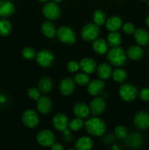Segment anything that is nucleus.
Segmentation results:
<instances>
[{
	"mask_svg": "<svg viewBox=\"0 0 149 150\" xmlns=\"http://www.w3.org/2000/svg\"><path fill=\"white\" fill-rule=\"evenodd\" d=\"M85 129L91 136L99 137L106 132L107 126L105 122L97 116H93L85 122Z\"/></svg>",
	"mask_w": 149,
	"mask_h": 150,
	"instance_id": "1",
	"label": "nucleus"
},
{
	"mask_svg": "<svg viewBox=\"0 0 149 150\" xmlns=\"http://www.w3.org/2000/svg\"><path fill=\"white\" fill-rule=\"evenodd\" d=\"M127 55L123 48L114 47L108 51L107 59L109 63L115 67H122L127 62Z\"/></svg>",
	"mask_w": 149,
	"mask_h": 150,
	"instance_id": "2",
	"label": "nucleus"
},
{
	"mask_svg": "<svg viewBox=\"0 0 149 150\" xmlns=\"http://www.w3.org/2000/svg\"><path fill=\"white\" fill-rule=\"evenodd\" d=\"M118 95L123 101L129 103L136 99L138 95V91L131 83H124L119 87Z\"/></svg>",
	"mask_w": 149,
	"mask_h": 150,
	"instance_id": "3",
	"label": "nucleus"
},
{
	"mask_svg": "<svg viewBox=\"0 0 149 150\" xmlns=\"http://www.w3.org/2000/svg\"><path fill=\"white\" fill-rule=\"evenodd\" d=\"M56 37L58 40L66 45H71L76 41V35L74 31L69 26H61L57 29Z\"/></svg>",
	"mask_w": 149,
	"mask_h": 150,
	"instance_id": "4",
	"label": "nucleus"
},
{
	"mask_svg": "<svg viewBox=\"0 0 149 150\" xmlns=\"http://www.w3.org/2000/svg\"><path fill=\"white\" fill-rule=\"evenodd\" d=\"M100 34V29L94 23H89L85 25L81 30L82 39L86 42H92L98 38Z\"/></svg>",
	"mask_w": 149,
	"mask_h": 150,
	"instance_id": "5",
	"label": "nucleus"
},
{
	"mask_svg": "<svg viewBox=\"0 0 149 150\" xmlns=\"http://www.w3.org/2000/svg\"><path fill=\"white\" fill-rule=\"evenodd\" d=\"M42 14L49 21L57 20L61 16V10L58 4L54 1L48 2L43 6Z\"/></svg>",
	"mask_w": 149,
	"mask_h": 150,
	"instance_id": "6",
	"label": "nucleus"
},
{
	"mask_svg": "<svg viewBox=\"0 0 149 150\" xmlns=\"http://www.w3.org/2000/svg\"><path fill=\"white\" fill-rule=\"evenodd\" d=\"M36 62L39 66L43 68H49L53 64L54 56L48 50H42L37 54Z\"/></svg>",
	"mask_w": 149,
	"mask_h": 150,
	"instance_id": "7",
	"label": "nucleus"
},
{
	"mask_svg": "<svg viewBox=\"0 0 149 150\" xmlns=\"http://www.w3.org/2000/svg\"><path fill=\"white\" fill-rule=\"evenodd\" d=\"M37 142L40 146L44 147H51L56 142V136L49 130H42L37 135Z\"/></svg>",
	"mask_w": 149,
	"mask_h": 150,
	"instance_id": "8",
	"label": "nucleus"
},
{
	"mask_svg": "<svg viewBox=\"0 0 149 150\" xmlns=\"http://www.w3.org/2000/svg\"><path fill=\"white\" fill-rule=\"evenodd\" d=\"M39 117L37 113L32 109L26 110L22 114V122L28 128H34L39 125Z\"/></svg>",
	"mask_w": 149,
	"mask_h": 150,
	"instance_id": "9",
	"label": "nucleus"
},
{
	"mask_svg": "<svg viewBox=\"0 0 149 150\" xmlns=\"http://www.w3.org/2000/svg\"><path fill=\"white\" fill-rule=\"evenodd\" d=\"M89 109H90L91 114L93 116H97L103 114L106 109V103L104 98L101 97L96 96L89 104Z\"/></svg>",
	"mask_w": 149,
	"mask_h": 150,
	"instance_id": "10",
	"label": "nucleus"
},
{
	"mask_svg": "<svg viewBox=\"0 0 149 150\" xmlns=\"http://www.w3.org/2000/svg\"><path fill=\"white\" fill-rule=\"evenodd\" d=\"M52 124L54 128L59 132H63L68 128L69 120L67 115L63 113H58L53 117Z\"/></svg>",
	"mask_w": 149,
	"mask_h": 150,
	"instance_id": "11",
	"label": "nucleus"
},
{
	"mask_svg": "<svg viewBox=\"0 0 149 150\" xmlns=\"http://www.w3.org/2000/svg\"><path fill=\"white\" fill-rule=\"evenodd\" d=\"M75 82L71 78H65L59 83V92L64 96H70L75 89Z\"/></svg>",
	"mask_w": 149,
	"mask_h": 150,
	"instance_id": "12",
	"label": "nucleus"
},
{
	"mask_svg": "<svg viewBox=\"0 0 149 150\" xmlns=\"http://www.w3.org/2000/svg\"><path fill=\"white\" fill-rule=\"evenodd\" d=\"M105 83L102 79H95L89 82L87 86V90L91 96H98L105 90Z\"/></svg>",
	"mask_w": 149,
	"mask_h": 150,
	"instance_id": "13",
	"label": "nucleus"
},
{
	"mask_svg": "<svg viewBox=\"0 0 149 150\" xmlns=\"http://www.w3.org/2000/svg\"><path fill=\"white\" fill-rule=\"evenodd\" d=\"M53 108V102L48 97L40 96L37 100V109L42 114H48Z\"/></svg>",
	"mask_w": 149,
	"mask_h": 150,
	"instance_id": "14",
	"label": "nucleus"
},
{
	"mask_svg": "<svg viewBox=\"0 0 149 150\" xmlns=\"http://www.w3.org/2000/svg\"><path fill=\"white\" fill-rule=\"evenodd\" d=\"M134 125L140 130H145L149 127V113L140 111L134 117Z\"/></svg>",
	"mask_w": 149,
	"mask_h": 150,
	"instance_id": "15",
	"label": "nucleus"
},
{
	"mask_svg": "<svg viewBox=\"0 0 149 150\" xmlns=\"http://www.w3.org/2000/svg\"><path fill=\"white\" fill-rule=\"evenodd\" d=\"M73 114L77 118H80L84 120L89 117L90 114V109L89 106H88L85 103L77 102L73 105Z\"/></svg>",
	"mask_w": 149,
	"mask_h": 150,
	"instance_id": "16",
	"label": "nucleus"
},
{
	"mask_svg": "<svg viewBox=\"0 0 149 150\" xmlns=\"http://www.w3.org/2000/svg\"><path fill=\"white\" fill-rule=\"evenodd\" d=\"M80 64V69L87 74H92L96 71L97 65L96 62L90 58H83L79 62Z\"/></svg>",
	"mask_w": 149,
	"mask_h": 150,
	"instance_id": "17",
	"label": "nucleus"
},
{
	"mask_svg": "<svg viewBox=\"0 0 149 150\" xmlns=\"http://www.w3.org/2000/svg\"><path fill=\"white\" fill-rule=\"evenodd\" d=\"M15 5L9 0L0 1V17L7 18L11 16L15 13Z\"/></svg>",
	"mask_w": 149,
	"mask_h": 150,
	"instance_id": "18",
	"label": "nucleus"
},
{
	"mask_svg": "<svg viewBox=\"0 0 149 150\" xmlns=\"http://www.w3.org/2000/svg\"><path fill=\"white\" fill-rule=\"evenodd\" d=\"M125 142L128 146L134 149L140 148L143 144V137L140 133H131V135L128 136L125 138Z\"/></svg>",
	"mask_w": 149,
	"mask_h": 150,
	"instance_id": "19",
	"label": "nucleus"
},
{
	"mask_svg": "<svg viewBox=\"0 0 149 150\" xmlns=\"http://www.w3.org/2000/svg\"><path fill=\"white\" fill-rule=\"evenodd\" d=\"M41 31L46 38L53 39L56 36V28L51 21H45L42 23Z\"/></svg>",
	"mask_w": 149,
	"mask_h": 150,
	"instance_id": "20",
	"label": "nucleus"
},
{
	"mask_svg": "<svg viewBox=\"0 0 149 150\" xmlns=\"http://www.w3.org/2000/svg\"><path fill=\"white\" fill-rule=\"evenodd\" d=\"M134 38L139 45H147L149 43V33L143 28H138L134 33Z\"/></svg>",
	"mask_w": 149,
	"mask_h": 150,
	"instance_id": "21",
	"label": "nucleus"
},
{
	"mask_svg": "<svg viewBox=\"0 0 149 150\" xmlns=\"http://www.w3.org/2000/svg\"><path fill=\"white\" fill-rule=\"evenodd\" d=\"M98 77L102 80H108L112 76V69L108 63H102L99 64L96 69Z\"/></svg>",
	"mask_w": 149,
	"mask_h": 150,
	"instance_id": "22",
	"label": "nucleus"
},
{
	"mask_svg": "<svg viewBox=\"0 0 149 150\" xmlns=\"http://www.w3.org/2000/svg\"><path fill=\"white\" fill-rule=\"evenodd\" d=\"M93 50L98 54H105L109 51V45L105 40L102 38H96L93 40L92 45Z\"/></svg>",
	"mask_w": 149,
	"mask_h": 150,
	"instance_id": "23",
	"label": "nucleus"
},
{
	"mask_svg": "<svg viewBox=\"0 0 149 150\" xmlns=\"http://www.w3.org/2000/svg\"><path fill=\"white\" fill-rule=\"evenodd\" d=\"M143 50L141 46L139 45H133L128 48L127 52V55L130 59L137 61L143 58Z\"/></svg>",
	"mask_w": 149,
	"mask_h": 150,
	"instance_id": "24",
	"label": "nucleus"
},
{
	"mask_svg": "<svg viewBox=\"0 0 149 150\" xmlns=\"http://www.w3.org/2000/svg\"><path fill=\"white\" fill-rule=\"evenodd\" d=\"M105 26L110 32H117L122 27V20L118 16H111L106 20Z\"/></svg>",
	"mask_w": 149,
	"mask_h": 150,
	"instance_id": "25",
	"label": "nucleus"
},
{
	"mask_svg": "<svg viewBox=\"0 0 149 150\" xmlns=\"http://www.w3.org/2000/svg\"><path fill=\"white\" fill-rule=\"evenodd\" d=\"M93 142L89 136L80 137L75 142V149L77 150H89L93 148Z\"/></svg>",
	"mask_w": 149,
	"mask_h": 150,
	"instance_id": "26",
	"label": "nucleus"
},
{
	"mask_svg": "<svg viewBox=\"0 0 149 150\" xmlns=\"http://www.w3.org/2000/svg\"><path fill=\"white\" fill-rule=\"evenodd\" d=\"M37 86L41 93H48L53 88V81L49 77L45 76L39 81Z\"/></svg>",
	"mask_w": 149,
	"mask_h": 150,
	"instance_id": "27",
	"label": "nucleus"
},
{
	"mask_svg": "<svg viewBox=\"0 0 149 150\" xmlns=\"http://www.w3.org/2000/svg\"><path fill=\"white\" fill-rule=\"evenodd\" d=\"M107 42L109 46H111L112 48L120 46L122 42L121 35L118 32H110L107 38Z\"/></svg>",
	"mask_w": 149,
	"mask_h": 150,
	"instance_id": "28",
	"label": "nucleus"
},
{
	"mask_svg": "<svg viewBox=\"0 0 149 150\" xmlns=\"http://www.w3.org/2000/svg\"><path fill=\"white\" fill-rule=\"evenodd\" d=\"M12 24L5 18L0 19V36L7 37L11 33Z\"/></svg>",
	"mask_w": 149,
	"mask_h": 150,
	"instance_id": "29",
	"label": "nucleus"
},
{
	"mask_svg": "<svg viewBox=\"0 0 149 150\" xmlns=\"http://www.w3.org/2000/svg\"><path fill=\"white\" fill-rule=\"evenodd\" d=\"M74 81L77 85L80 86H86L90 82V78L89 74L86 73H79L75 75L74 78Z\"/></svg>",
	"mask_w": 149,
	"mask_h": 150,
	"instance_id": "30",
	"label": "nucleus"
},
{
	"mask_svg": "<svg viewBox=\"0 0 149 150\" xmlns=\"http://www.w3.org/2000/svg\"><path fill=\"white\" fill-rule=\"evenodd\" d=\"M127 73L122 68H117L112 71V79L117 83H123L127 79Z\"/></svg>",
	"mask_w": 149,
	"mask_h": 150,
	"instance_id": "31",
	"label": "nucleus"
},
{
	"mask_svg": "<svg viewBox=\"0 0 149 150\" xmlns=\"http://www.w3.org/2000/svg\"><path fill=\"white\" fill-rule=\"evenodd\" d=\"M85 125V122L83 121L82 119L80 118H76L73 119L71 121L69 122V125L68 128L70 129L71 131L73 132H77L79 130H81L82 128L84 127Z\"/></svg>",
	"mask_w": 149,
	"mask_h": 150,
	"instance_id": "32",
	"label": "nucleus"
},
{
	"mask_svg": "<svg viewBox=\"0 0 149 150\" xmlns=\"http://www.w3.org/2000/svg\"><path fill=\"white\" fill-rule=\"evenodd\" d=\"M106 15L102 10H95L93 14V21L99 26H102L106 22Z\"/></svg>",
	"mask_w": 149,
	"mask_h": 150,
	"instance_id": "33",
	"label": "nucleus"
},
{
	"mask_svg": "<svg viewBox=\"0 0 149 150\" xmlns=\"http://www.w3.org/2000/svg\"><path fill=\"white\" fill-rule=\"evenodd\" d=\"M22 56L26 59L32 60L36 57L37 53L35 50L32 47H26L22 51Z\"/></svg>",
	"mask_w": 149,
	"mask_h": 150,
	"instance_id": "34",
	"label": "nucleus"
},
{
	"mask_svg": "<svg viewBox=\"0 0 149 150\" xmlns=\"http://www.w3.org/2000/svg\"><path fill=\"white\" fill-rule=\"evenodd\" d=\"M114 134L115 137L119 139H124L128 135V130L124 126L118 125L115 127L114 130Z\"/></svg>",
	"mask_w": 149,
	"mask_h": 150,
	"instance_id": "35",
	"label": "nucleus"
},
{
	"mask_svg": "<svg viewBox=\"0 0 149 150\" xmlns=\"http://www.w3.org/2000/svg\"><path fill=\"white\" fill-rule=\"evenodd\" d=\"M40 91L39 90L38 88L32 87L28 90L27 95L29 99L32 100H37L40 97Z\"/></svg>",
	"mask_w": 149,
	"mask_h": 150,
	"instance_id": "36",
	"label": "nucleus"
},
{
	"mask_svg": "<svg viewBox=\"0 0 149 150\" xmlns=\"http://www.w3.org/2000/svg\"><path fill=\"white\" fill-rule=\"evenodd\" d=\"M67 69L70 73H76L80 69V64L77 61L72 60L67 63Z\"/></svg>",
	"mask_w": 149,
	"mask_h": 150,
	"instance_id": "37",
	"label": "nucleus"
},
{
	"mask_svg": "<svg viewBox=\"0 0 149 150\" xmlns=\"http://www.w3.org/2000/svg\"><path fill=\"white\" fill-rule=\"evenodd\" d=\"M122 29L124 33L129 35H134L136 30L135 26L131 23H126L124 26H122Z\"/></svg>",
	"mask_w": 149,
	"mask_h": 150,
	"instance_id": "38",
	"label": "nucleus"
},
{
	"mask_svg": "<svg viewBox=\"0 0 149 150\" xmlns=\"http://www.w3.org/2000/svg\"><path fill=\"white\" fill-rule=\"evenodd\" d=\"M139 97L140 100L144 102L149 101V88H144L141 89V91L139 93Z\"/></svg>",
	"mask_w": 149,
	"mask_h": 150,
	"instance_id": "39",
	"label": "nucleus"
},
{
	"mask_svg": "<svg viewBox=\"0 0 149 150\" xmlns=\"http://www.w3.org/2000/svg\"><path fill=\"white\" fill-rule=\"evenodd\" d=\"M51 149L53 150H64V147L61 143H58V142H55L52 146H51Z\"/></svg>",
	"mask_w": 149,
	"mask_h": 150,
	"instance_id": "40",
	"label": "nucleus"
},
{
	"mask_svg": "<svg viewBox=\"0 0 149 150\" xmlns=\"http://www.w3.org/2000/svg\"><path fill=\"white\" fill-rule=\"evenodd\" d=\"M7 101V98L4 95H0V103H4Z\"/></svg>",
	"mask_w": 149,
	"mask_h": 150,
	"instance_id": "41",
	"label": "nucleus"
},
{
	"mask_svg": "<svg viewBox=\"0 0 149 150\" xmlns=\"http://www.w3.org/2000/svg\"><path fill=\"white\" fill-rule=\"evenodd\" d=\"M145 24H146V26L149 28V15L147 16V17H146V18H145Z\"/></svg>",
	"mask_w": 149,
	"mask_h": 150,
	"instance_id": "42",
	"label": "nucleus"
},
{
	"mask_svg": "<svg viewBox=\"0 0 149 150\" xmlns=\"http://www.w3.org/2000/svg\"><path fill=\"white\" fill-rule=\"evenodd\" d=\"M112 150H115V149H116V150H120V149H121V148H120V147H118V146H117V145L114 144L113 146H112Z\"/></svg>",
	"mask_w": 149,
	"mask_h": 150,
	"instance_id": "43",
	"label": "nucleus"
},
{
	"mask_svg": "<svg viewBox=\"0 0 149 150\" xmlns=\"http://www.w3.org/2000/svg\"><path fill=\"white\" fill-rule=\"evenodd\" d=\"M53 1L54 2H56V3H59V2H61L62 0H53Z\"/></svg>",
	"mask_w": 149,
	"mask_h": 150,
	"instance_id": "44",
	"label": "nucleus"
},
{
	"mask_svg": "<svg viewBox=\"0 0 149 150\" xmlns=\"http://www.w3.org/2000/svg\"><path fill=\"white\" fill-rule=\"evenodd\" d=\"M38 1H40V2H47L48 0H38Z\"/></svg>",
	"mask_w": 149,
	"mask_h": 150,
	"instance_id": "45",
	"label": "nucleus"
},
{
	"mask_svg": "<svg viewBox=\"0 0 149 150\" xmlns=\"http://www.w3.org/2000/svg\"><path fill=\"white\" fill-rule=\"evenodd\" d=\"M148 6H149V0H148Z\"/></svg>",
	"mask_w": 149,
	"mask_h": 150,
	"instance_id": "46",
	"label": "nucleus"
},
{
	"mask_svg": "<svg viewBox=\"0 0 149 150\" xmlns=\"http://www.w3.org/2000/svg\"><path fill=\"white\" fill-rule=\"evenodd\" d=\"M142 1H148V0H142Z\"/></svg>",
	"mask_w": 149,
	"mask_h": 150,
	"instance_id": "47",
	"label": "nucleus"
}]
</instances>
